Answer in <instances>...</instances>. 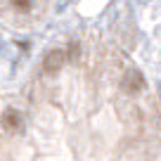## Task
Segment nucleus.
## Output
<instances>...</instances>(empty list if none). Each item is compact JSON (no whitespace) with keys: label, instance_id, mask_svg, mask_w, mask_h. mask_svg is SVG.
Here are the masks:
<instances>
[{"label":"nucleus","instance_id":"f257e3e1","mask_svg":"<svg viewBox=\"0 0 161 161\" xmlns=\"http://www.w3.org/2000/svg\"><path fill=\"white\" fill-rule=\"evenodd\" d=\"M147 86L145 76H142V71L137 69H128L126 74H123V78H121V90L128 92V95H137V92H142Z\"/></svg>","mask_w":161,"mask_h":161},{"label":"nucleus","instance_id":"f03ea898","mask_svg":"<svg viewBox=\"0 0 161 161\" xmlns=\"http://www.w3.org/2000/svg\"><path fill=\"white\" fill-rule=\"evenodd\" d=\"M64 64H66V52L59 50V47H52V50L43 57V71H45V74H57V71H62Z\"/></svg>","mask_w":161,"mask_h":161},{"label":"nucleus","instance_id":"7ed1b4c3","mask_svg":"<svg viewBox=\"0 0 161 161\" xmlns=\"http://www.w3.org/2000/svg\"><path fill=\"white\" fill-rule=\"evenodd\" d=\"M0 121H3V128L7 133H21L24 130V119H21V114L17 109H5Z\"/></svg>","mask_w":161,"mask_h":161},{"label":"nucleus","instance_id":"20e7f679","mask_svg":"<svg viewBox=\"0 0 161 161\" xmlns=\"http://www.w3.org/2000/svg\"><path fill=\"white\" fill-rule=\"evenodd\" d=\"M10 3L17 7V10H21V12H29L31 10V0H10Z\"/></svg>","mask_w":161,"mask_h":161},{"label":"nucleus","instance_id":"39448f33","mask_svg":"<svg viewBox=\"0 0 161 161\" xmlns=\"http://www.w3.org/2000/svg\"><path fill=\"white\" fill-rule=\"evenodd\" d=\"M78 50H80V47H78V43H74V45L69 47V57H74V59H76V57H78Z\"/></svg>","mask_w":161,"mask_h":161}]
</instances>
